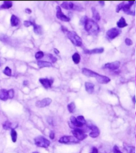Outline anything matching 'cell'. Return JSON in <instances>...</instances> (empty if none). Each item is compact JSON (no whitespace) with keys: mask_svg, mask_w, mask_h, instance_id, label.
Segmentation results:
<instances>
[{"mask_svg":"<svg viewBox=\"0 0 136 153\" xmlns=\"http://www.w3.org/2000/svg\"><path fill=\"white\" fill-rule=\"evenodd\" d=\"M44 57V53L42 51H38L37 53L35 54V58L37 60H40Z\"/></svg>","mask_w":136,"mask_h":153,"instance_id":"cell-30","label":"cell"},{"mask_svg":"<svg viewBox=\"0 0 136 153\" xmlns=\"http://www.w3.org/2000/svg\"><path fill=\"white\" fill-rule=\"evenodd\" d=\"M70 121H71L72 124H73L74 127L77 128H81L84 127V125H85V124H81V122H80L79 120L77 119V117H75V116H71Z\"/></svg>","mask_w":136,"mask_h":153,"instance_id":"cell-16","label":"cell"},{"mask_svg":"<svg viewBox=\"0 0 136 153\" xmlns=\"http://www.w3.org/2000/svg\"><path fill=\"white\" fill-rule=\"evenodd\" d=\"M113 152H114V153H123V152L120 151L119 148L117 145L114 146V148H113Z\"/></svg>","mask_w":136,"mask_h":153,"instance_id":"cell-36","label":"cell"},{"mask_svg":"<svg viewBox=\"0 0 136 153\" xmlns=\"http://www.w3.org/2000/svg\"><path fill=\"white\" fill-rule=\"evenodd\" d=\"M34 22L30 21V20H26V21L24 22V25H25V26H26V27H29L30 26H34Z\"/></svg>","mask_w":136,"mask_h":153,"instance_id":"cell-33","label":"cell"},{"mask_svg":"<svg viewBox=\"0 0 136 153\" xmlns=\"http://www.w3.org/2000/svg\"><path fill=\"white\" fill-rule=\"evenodd\" d=\"M20 22L19 18L14 14H12L10 17V24L12 26H17Z\"/></svg>","mask_w":136,"mask_h":153,"instance_id":"cell-19","label":"cell"},{"mask_svg":"<svg viewBox=\"0 0 136 153\" xmlns=\"http://www.w3.org/2000/svg\"><path fill=\"white\" fill-rule=\"evenodd\" d=\"M38 66L40 68L51 67V66H52V63H51V62H45V61H38Z\"/></svg>","mask_w":136,"mask_h":153,"instance_id":"cell-22","label":"cell"},{"mask_svg":"<svg viewBox=\"0 0 136 153\" xmlns=\"http://www.w3.org/2000/svg\"><path fill=\"white\" fill-rule=\"evenodd\" d=\"M0 66H1V63H0Z\"/></svg>","mask_w":136,"mask_h":153,"instance_id":"cell-46","label":"cell"},{"mask_svg":"<svg viewBox=\"0 0 136 153\" xmlns=\"http://www.w3.org/2000/svg\"><path fill=\"white\" fill-rule=\"evenodd\" d=\"M11 126H12V124L10 121H6V122H4V124H2V127L5 130L10 129V128H11Z\"/></svg>","mask_w":136,"mask_h":153,"instance_id":"cell-29","label":"cell"},{"mask_svg":"<svg viewBox=\"0 0 136 153\" xmlns=\"http://www.w3.org/2000/svg\"><path fill=\"white\" fill-rule=\"evenodd\" d=\"M99 3H100V5H102V6H104V2H99Z\"/></svg>","mask_w":136,"mask_h":153,"instance_id":"cell-43","label":"cell"},{"mask_svg":"<svg viewBox=\"0 0 136 153\" xmlns=\"http://www.w3.org/2000/svg\"><path fill=\"white\" fill-rule=\"evenodd\" d=\"M8 96L9 99H12L14 96V89H9L8 90Z\"/></svg>","mask_w":136,"mask_h":153,"instance_id":"cell-34","label":"cell"},{"mask_svg":"<svg viewBox=\"0 0 136 153\" xmlns=\"http://www.w3.org/2000/svg\"><path fill=\"white\" fill-rule=\"evenodd\" d=\"M33 26H34V31L35 32V34H42V28L41 26L36 25V24L34 23Z\"/></svg>","mask_w":136,"mask_h":153,"instance_id":"cell-26","label":"cell"},{"mask_svg":"<svg viewBox=\"0 0 136 153\" xmlns=\"http://www.w3.org/2000/svg\"><path fill=\"white\" fill-rule=\"evenodd\" d=\"M127 26V23L123 17L120 18V19L117 22V26L119 28H123V27H126Z\"/></svg>","mask_w":136,"mask_h":153,"instance_id":"cell-21","label":"cell"},{"mask_svg":"<svg viewBox=\"0 0 136 153\" xmlns=\"http://www.w3.org/2000/svg\"><path fill=\"white\" fill-rule=\"evenodd\" d=\"M49 137L51 140H53L55 138V133H54V132H50V133H49Z\"/></svg>","mask_w":136,"mask_h":153,"instance_id":"cell-40","label":"cell"},{"mask_svg":"<svg viewBox=\"0 0 136 153\" xmlns=\"http://www.w3.org/2000/svg\"><path fill=\"white\" fill-rule=\"evenodd\" d=\"M91 11H92V16L93 18L95 20V21H99L100 20V15H99V13L96 10L95 7L91 8Z\"/></svg>","mask_w":136,"mask_h":153,"instance_id":"cell-23","label":"cell"},{"mask_svg":"<svg viewBox=\"0 0 136 153\" xmlns=\"http://www.w3.org/2000/svg\"><path fill=\"white\" fill-rule=\"evenodd\" d=\"M13 6V2L10 1H4L2 4L0 6V10H4V9H10V7Z\"/></svg>","mask_w":136,"mask_h":153,"instance_id":"cell-20","label":"cell"},{"mask_svg":"<svg viewBox=\"0 0 136 153\" xmlns=\"http://www.w3.org/2000/svg\"><path fill=\"white\" fill-rule=\"evenodd\" d=\"M68 110H69V112H71V113H73V112H75L76 104H75L74 102H71V103H69V104H68Z\"/></svg>","mask_w":136,"mask_h":153,"instance_id":"cell-28","label":"cell"},{"mask_svg":"<svg viewBox=\"0 0 136 153\" xmlns=\"http://www.w3.org/2000/svg\"><path fill=\"white\" fill-rule=\"evenodd\" d=\"M67 36L69 38L70 41L73 42V44L76 46L81 47L82 46V40L81 38L77 35V34L76 32L73 31H67Z\"/></svg>","mask_w":136,"mask_h":153,"instance_id":"cell-3","label":"cell"},{"mask_svg":"<svg viewBox=\"0 0 136 153\" xmlns=\"http://www.w3.org/2000/svg\"><path fill=\"white\" fill-rule=\"evenodd\" d=\"M120 33H121L120 30L117 29V28H111L110 30L107 31V37L109 39L112 40L116 37H118L120 34Z\"/></svg>","mask_w":136,"mask_h":153,"instance_id":"cell-8","label":"cell"},{"mask_svg":"<svg viewBox=\"0 0 136 153\" xmlns=\"http://www.w3.org/2000/svg\"><path fill=\"white\" fill-rule=\"evenodd\" d=\"M77 119L81 124H86V120H85V117H84L83 116H78L77 117Z\"/></svg>","mask_w":136,"mask_h":153,"instance_id":"cell-32","label":"cell"},{"mask_svg":"<svg viewBox=\"0 0 136 153\" xmlns=\"http://www.w3.org/2000/svg\"><path fill=\"white\" fill-rule=\"evenodd\" d=\"M124 3L125 2H121V3L119 4V5L117 6V7H116V12H119L121 10H123V6H124Z\"/></svg>","mask_w":136,"mask_h":153,"instance_id":"cell-35","label":"cell"},{"mask_svg":"<svg viewBox=\"0 0 136 153\" xmlns=\"http://www.w3.org/2000/svg\"><path fill=\"white\" fill-rule=\"evenodd\" d=\"M8 99H9V96H8V90L4 89V88L0 89V100H3V101H6Z\"/></svg>","mask_w":136,"mask_h":153,"instance_id":"cell-18","label":"cell"},{"mask_svg":"<svg viewBox=\"0 0 136 153\" xmlns=\"http://www.w3.org/2000/svg\"><path fill=\"white\" fill-rule=\"evenodd\" d=\"M3 74H5L6 76H11V70H10V68L6 67L5 69H4V70H3Z\"/></svg>","mask_w":136,"mask_h":153,"instance_id":"cell-31","label":"cell"},{"mask_svg":"<svg viewBox=\"0 0 136 153\" xmlns=\"http://www.w3.org/2000/svg\"><path fill=\"white\" fill-rule=\"evenodd\" d=\"M124 149L127 153H135V148L134 146H129L124 144Z\"/></svg>","mask_w":136,"mask_h":153,"instance_id":"cell-27","label":"cell"},{"mask_svg":"<svg viewBox=\"0 0 136 153\" xmlns=\"http://www.w3.org/2000/svg\"><path fill=\"white\" fill-rule=\"evenodd\" d=\"M26 11L27 12V13H28V14H31V10H30V9H28V8H27V9H26Z\"/></svg>","mask_w":136,"mask_h":153,"instance_id":"cell-41","label":"cell"},{"mask_svg":"<svg viewBox=\"0 0 136 153\" xmlns=\"http://www.w3.org/2000/svg\"><path fill=\"white\" fill-rule=\"evenodd\" d=\"M90 153H99L98 148H95V147H93L92 148H91V151Z\"/></svg>","mask_w":136,"mask_h":153,"instance_id":"cell-39","label":"cell"},{"mask_svg":"<svg viewBox=\"0 0 136 153\" xmlns=\"http://www.w3.org/2000/svg\"><path fill=\"white\" fill-rule=\"evenodd\" d=\"M54 51H55V53H56V54H59V51H58L57 49H54Z\"/></svg>","mask_w":136,"mask_h":153,"instance_id":"cell-42","label":"cell"},{"mask_svg":"<svg viewBox=\"0 0 136 153\" xmlns=\"http://www.w3.org/2000/svg\"><path fill=\"white\" fill-rule=\"evenodd\" d=\"M10 136H11L12 142L15 143L16 141H17L18 134H17V132H16L14 129H11V131H10Z\"/></svg>","mask_w":136,"mask_h":153,"instance_id":"cell-25","label":"cell"},{"mask_svg":"<svg viewBox=\"0 0 136 153\" xmlns=\"http://www.w3.org/2000/svg\"><path fill=\"white\" fill-rule=\"evenodd\" d=\"M119 66H120V62L119 61H115L112 62H108L106 63L104 66H103V69H107V70H118Z\"/></svg>","mask_w":136,"mask_h":153,"instance_id":"cell-9","label":"cell"},{"mask_svg":"<svg viewBox=\"0 0 136 153\" xmlns=\"http://www.w3.org/2000/svg\"><path fill=\"white\" fill-rule=\"evenodd\" d=\"M61 7L64 8L65 10H82V7L80 6L77 4L71 2H64L61 3Z\"/></svg>","mask_w":136,"mask_h":153,"instance_id":"cell-7","label":"cell"},{"mask_svg":"<svg viewBox=\"0 0 136 153\" xmlns=\"http://www.w3.org/2000/svg\"><path fill=\"white\" fill-rule=\"evenodd\" d=\"M57 18L59 20H61V21H63V22H69L70 21V18L63 13L60 6L57 7Z\"/></svg>","mask_w":136,"mask_h":153,"instance_id":"cell-10","label":"cell"},{"mask_svg":"<svg viewBox=\"0 0 136 153\" xmlns=\"http://www.w3.org/2000/svg\"><path fill=\"white\" fill-rule=\"evenodd\" d=\"M133 102L135 104V96H133Z\"/></svg>","mask_w":136,"mask_h":153,"instance_id":"cell-44","label":"cell"},{"mask_svg":"<svg viewBox=\"0 0 136 153\" xmlns=\"http://www.w3.org/2000/svg\"><path fill=\"white\" fill-rule=\"evenodd\" d=\"M85 90L87 91L88 93L91 94L94 92V89H95V86L91 82H85Z\"/></svg>","mask_w":136,"mask_h":153,"instance_id":"cell-17","label":"cell"},{"mask_svg":"<svg viewBox=\"0 0 136 153\" xmlns=\"http://www.w3.org/2000/svg\"><path fill=\"white\" fill-rule=\"evenodd\" d=\"M134 3H135L134 1H132V2H127V3L125 2V3H124V6H123V8L122 10H123V11H124L125 13H127V14H132V15H134V14L131 11V6H132V5H133Z\"/></svg>","mask_w":136,"mask_h":153,"instance_id":"cell-13","label":"cell"},{"mask_svg":"<svg viewBox=\"0 0 136 153\" xmlns=\"http://www.w3.org/2000/svg\"><path fill=\"white\" fill-rule=\"evenodd\" d=\"M84 25H85V29L88 33L91 34H97L99 33V26L95 20L87 18L86 20H85Z\"/></svg>","mask_w":136,"mask_h":153,"instance_id":"cell-2","label":"cell"},{"mask_svg":"<svg viewBox=\"0 0 136 153\" xmlns=\"http://www.w3.org/2000/svg\"><path fill=\"white\" fill-rule=\"evenodd\" d=\"M91 128V132H90V133H89V136H91V138H96L98 137V136H99V128L96 127V126H91L90 127Z\"/></svg>","mask_w":136,"mask_h":153,"instance_id":"cell-14","label":"cell"},{"mask_svg":"<svg viewBox=\"0 0 136 153\" xmlns=\"http://www.w3.org/2000/svg\"><path fill=\"white\" fill-rule=\"evenodd\" d=\"M82 74L84 75H85L87 76H91V77H95L98 80L99 83L100 84H107L110 82L111 79L109 77H107V76H103L101 74H99L97 73H95V71H92L87 68H83L82 69Z\"/></svg>","mask_w":136,"mask_h":153,"instance_id":"cell-1","label":"cell"},{"mask_svg":"<svg viewBox=\"0 0 136 153\" xmlns=\"http://www.w3.org/2000/svg\"><path fill=\"white\" fill-rule=\"evenodd\" d=\"M33 153H38V152H33Z\"/></svg>","mask_w":136,"mask_h":153,"instance_id":"cell-45","label":"cell"},{"mask_svg":"<svg viewBox=\"0 0 136 153\" xmlns=\"http://www.w3.org/2000/svg\"><path fill=\"white\" fill-rule=\"evenodd\" d=\"M34 143L35 145L38 146L39 148H47L50 145V141L49 140H47L45 137L42 136H39L35 137L34 139Z\"/></svg>","mask_w":136,"mask_h":153,"instance_id":"cell-4","label":"cell"},{"mask_svg":"<svg viewBox=\"0 0 136 153\" xmlns=\"http://www.w3.org/2000/svg\"><path fill=\"white\" fill-rule=\"evenodd\" d=\"M72 58H73V61L75 64H79L81 62V55L78 53L73 54V55L72 56Z\"/></svg>","mask_w":136,"mask_h":153,"instance_id":"cell-24","label":"cell"},{"mask_svg":"<svg viewBox=\"0 0 136 153\" xmlns=\"http://www.w3.org/2000/svg\"><path fill=\"white\" fill-rule=\"evenodd\" d=\"M72 134H73L74 137L77 140H78L79 141L84 140L87 137L86 133L84 132V131L81 129V128H74L73 130H72Z\"/></svg>","mask_w":136,"mask_h":153,"instance_id":"cell-5","label":"cell"},{"mask_svg":"<svg viewBox=\"0 0 136 153\" xmlns=\"http://www.w3.org/2000/svg\"><path fill=\"white\" fill-rule=\"evenodd\" d=\"M51 103H52V100L50 98L47 97V98H44L36 102V106L38 108H45L46 106H49Z\"/></svg>","mask_w":136,"mask_h":153,"instance_id":"cell-11","label":"cell"},{"mask_svg":"<svg viewBox=\"0 0 136 153\" xmlns=\"http://www.w3.org/2000/svg\"><path fill=\"white\" fill-rule=\"evenodd\" d=\"M125 43H126V45L127 46H131L133 44V42H132V41H131V39H130V38H127L126 39H125Z\"/></svg>","mask_w":136,"mask_h":153,"instance_id":"cell-37","label":"cell"},{"mask_svg":"<svg viewBox=\"0 0 136 153\" xmlns=\"http://www.w3.org/2000/svg\"><path fill=\"white\" fill-rule=\"evenodd\" d=\"M104 51L103 48H95L93 50H85L84 53L87 54H102Z\"/></svg>","mask_w":136,"mask_h":153,"instance_id":"cell-15","label":"cell"},{"mask_svg":"<svg viewBox=\"0 0 136 153\" xmlns=\"http://www.w3.org/2000/svg\"><path fill=\"white\" fill-rule=\"evenodd\" d=\"M49 59L52 61V62H53V63H54V62H57V58H56L54 57V56H53L52 54H49Z\"/></svg>","mask_w":136,"mask_h":153,"instance_id":"cell-38","label":"cell"},{"mask_svg":"<svg viewBox=\"0 0 136 153\" xmlns=\"http://www.w3.org/2000/svg\"><path fill=\"white\" fill-rule=\"evenodd\" d=\"M40 83L42 84V85L45 88H51L52 84H53V79H49V78H40L39 79Z\"/></svg>","mask_w":136,"mask_h":153,"instance_id":"cell-12","label":"cell"},{"mask_svg":"<svg viewBox=\"0 0 136 153\" xmlns=\"http://www.w3.org/2000/svg\"><path fill=\"white\" fill-rule=\"evenodd\" d=\"M59 143L61 144H76L80 142L78 140L76 139L73 136H63L59 139Z\"/></svg>","mask_w":136,"mask_h":153,"instance_id":"cell-6","label":"cell"}]
</instances>
